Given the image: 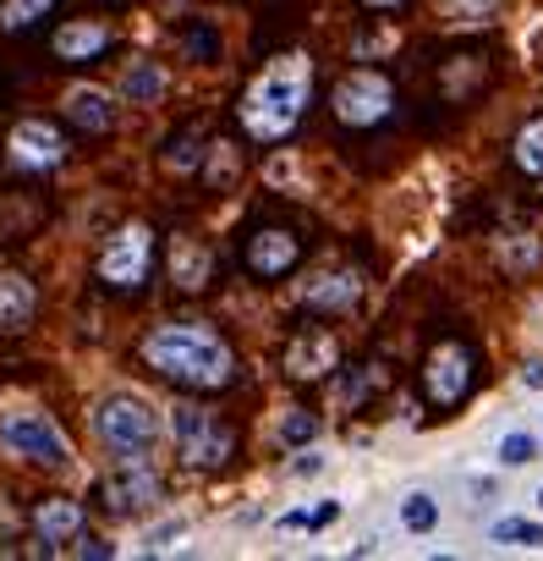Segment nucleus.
<instances>
[{"mask_svg": "<svg viewBox=\"0 0 543 561\" xmlns=\"http://www.w3.org/2000/svg\"><path fill=\"white\" fill-rule=\"evenodd\" d=\"M143 364L159 369L176 385H193V391H220L236 374L231 347L209 326H198V319H170V326L148 331L143 336Z\"/></svg>", "mask_w": 543, "mask_h": 561, "instance_id": "nucleus-1", "label": "nucleus"}, {"mask_svg": "<svg viewBox=\"0 0 543 561\" xmlns=\"http://www.w3.org/2000/svg\"><path fill=\"white\" fill-rule=\"evenodd\" d=\"M308 94H313V61L308 55H275L242 94V127L258 143H281L302 122Z\"/></svg>", "mask_w": 543, "mask_h": 561, "instance_id": "nucleus-2", "label": "nucleus"}, {"mask_svg": "<svg viewBox=\"0 0 543 561\" xmlns=\"http://www.w3.org/2000/svg\"><path fill=\"white\" fill-rule=\"evenodd\" d=\"M0 451L39 462V468H66L72 462L66 430L55 424V413H44L34 403H0Z\"/></svg>", "mask_w": 543, "mask_h": 561, "instance_id": "nucleus-3", "label": "nucleus"}, {"mask_svg": "<svg viewBox=\"0 0 543 561\" xmlns=\"http://www.w3.org/2000/svg\"><path fill=\"white\" fill-rule=\"evenodd\" d=\"M94 435L116 451V457H148L154 441L165 435V419L148 396L138 391H121V396H105L94 408Z\"/></svg>", "mask_w": 543, "mask_h": 561, "instance_id": "nucleus-4", "label": "nucleus"}, {"mask_svg": "<svg viewBox=\"0 0 543 561\" xmlns=\"http://www.w3.org/2000/svg\"><path fill=\"white\" fill-rule=\"evenodd\" d=\"M170 441H176V457L188 462V468H225L231 451H236V435L198 403H176L170 419H165Z\"/></svg>", "mask_w": 543, "mask_h": 561, "instance_id": "nucleus-5", "label": "nucleus"}, {"mask_svg": "<svg viewBox=\"0 0 543 561\" xmlns=\"http://www.w3.org/2000/svg\"><path fill=\"white\" fill-rule=\"evenodd\" d=\"M329 105H335V116L346 127H374V122H385L396 111V84L385 72H374V66H357V72H346L335 84Z\"/></svg>", "mask_w": 543, "mask_h": 561, "instance_id": "nucleus-6", "label": "nucleus"}, {"mask_svg": "<svg viewBox=\"0 0 543 561\" xmlns=\"http://www.w3.org/2000/svg\"><path fill=\"white\" fill-rule=\"evenodd\" d=\"M423 391L434 408H456L462 396L473 391V347L462 342H439L423 364Z\"/></svg>", "mask_w": 543, "mask_h": 561, "instance_id": "nucleus-7", "label": "nucleus"}, {"mask_svg": "<svg viewBox=\"0 0 543 561\" xmlns=\"http://www.w3.org/2000/svg\"><path fill=\"white\" fill-rule=\"evenodd\" d=\"M148 259H154L148 226H121L105 243V254H100V281L105 286H143L148 281Z\"/></svg>", "mask_w": 543, "mask_h": 561, "instance_id": "nucleus-8", "label": "nucleus"}, {"mask_svg": "<svg viewBox=\"0 0 543 561\" xmlns=\"http://www.w3.org/2000/svg\"><path fill=\"white\" fill-rule=\"evenodd\" d=\"M7 154H12V166H23V171H55L61 160H66V138H61L50 122L28 116V122H17V127H12Z\"/></svg>", "mask_w": 543, "mask_h": 561, "instance_id": "nucleus-9", "label": "nucleus"}, {"mask_svg": "<svg viewBox=\"0 0 543 561\" xmlns=\"http://www.w3.org/2000/svg\"><path fill=\"white\" fill-rule=\"evenodd\" d=\"M105 501H111L116 512H132V507L159 501V473L148 468V457H121V468L105 479Z\"/></svg>", "mask_w": 543, "mask_h": 561, "instance_id": "nucleus-10", "label": "nucleus"}, {"mask_svg": "<svg viewBox=\"0 0 543 561\" xmlns=\"http://www.w3.org/2000/svg\"><path fill=\"white\" fill-rule=\"evenodd\" d=\"M329 369H340V342L329 331H302L286 347V374L292 380H324Z\"/></svg>", "mask_w": 543, "mask_h": 561, "instance_id": "nucleus-11", "label": "nucleus"}, {"mask_svg": "<svg viewBox=\"0 0 543 561\" xmlns=\"http://www.w3.org/2000/svg\"><path fill=\"white\" fill-rule=\"evenodd\" d=\"M297 265V237H286V231H258L253 243H247V270L253 276H286Z\"/></svg>", "mask_w": 543, "mask_h": 561, "instance_id": "nucleus-12", "label": "nucleus"}, {"mask_svg": "<svg viewBox=\"0 0 543 561\" xmlns=\"http://www.w3.org/2000/svg\"><path fill=\"white\" fill-rule=\"evenodd\" d=\"M34 528H39L44 545H72V539L82 534V507H77L72 496H50V501H39Z\"/></svg>", "mask_w": 543, "mask_h": 561, "instance_id": "nucleus-13", "label": "nucleus"}, {"mask_svg": "<svg viewBox=\"0 0 543 561\" xmlns=\"http://www.w3.org/2000/svg\"><path fill=\"white\" fill-rule=\"evenodd\" d=\"M66 116H72L82 132H111L116 100H111L105 89H94V84H77V89H66Z\"/></svg>", "mask_w": 543, "mask_h": 561, "instance_id": "nucleus-14", "label": "nucleus"}, {"mask_svg": "<svg viewBox=\"0 0 543 561\" xmlns=\"http://www.w3.org/2000/svg\"><path fill=\"white\" fill-rule=\"evenodd\" d=\"M34 308H39L34 281L17 276V270H0V331H23L34 319Z\"/></svg>", "mask_w": 543, "mask_h": 561, "instance_id": "nucleus-15", "label": "nucleus"}, {"mask_svg": "<svg viewBox=\"0 0 543 561\" xmlns=\"http://www.w3.org/2000/svg\"><path fill=\"white\" fill-rule=\"evenodd\" d=\"M111 44V28L105 23H66V28H55V55L61 61H88V55H100Z\"/></svg>", "mask_w": 543, "mask_h": 561, "instance_id": "nucleus-16", "label": "nucleus"}, {"mask_svg": "<svg viewBox=\"0 0 543 561\" xmlns=\"http://www.w3.org/2000/svg\"><path fill=\"white\" fill-rule=\"evenodd\" d=\"M209 248L204 243H193V237H176L170 243V276H176V286H188V292H198L204 281H209Z\"/></svg>", "mask_w": 543, "mask_h": 561, "instance_id": "nucleus-17", "label": "nucleus"}, {"mask_svg": "<svg viewBox=\"0 0 543 561\" xmlns=\"http://www.w3.org/2000/svg\"><path fill=\"white\" fill-rule=\"evenodd\" d=\"M357 297H362V281H357L351 270H335V276H324V281H313V286L302 292L308 308H329V314H346Z\"/></svg>", "mask_w": 543, "mask_h": 561, "instance_id": "nucleus-18", "label": "nucleus"}, {"mask_svg": "<svg viewBox=\"0 0 543 561\" xmlns=\"http://www.w3.org/2000/svg\"><path fill=\"white\" fill-rule=\"evenodd\" d=\"M121 100L127 105H159L165 100V72L154 61H132L121 72Z\"/></svg>", "mask_w": 543, "mask_h": 561, "instance_id": "nucleus-19", "label": "nucleus"}, {"mask_svg": "<svg viewBox=\"0 0 543 561\" xmlns=\"http://www.w3.org/2000/svg\"><path fill=\"white\" fill-rule=\"evenodd\" d=\"M516 166L527 177H543V116H532L521 132H516Z\"/></svg>", "mask_w": 543, "mask_h": 561, "instance_id": "nucleus-20", "label": "nucleus"}, {"mask_svg": "<svg viewBox=\"0 0 543 561\" xmlns=\"http://www.w3.org/2000/svg\"><path fill=\"white\" fill-rule=\"evenodd\" d=\"M313 435H319V419H313V413H302V408H286V413H281V424H275V441H281V446H292V451H302Z\"/></svg>", "mask_w": 543, "mask_h": 561, "instance_id": "nucleus-21", "label": "nucleus"}, {"mask_svg": "<svg viewBox=\"0 0 543 561\" xmlns=\"http://www.w3.org/2000/svg\"><path fill=\"white\" fill-rule=\"evenodd\" d=\"M50 7H55V0H7V7H0V28H7V34H23V28H34Z\"/></svg>", "mask_w": 543, "mask_h": 561, "instance_id": "nucleus-22", "label": "nucleus"}, {"mask_svg": "<svg viewBox=\"0 0 543 561\" xmlns=\"http://www.w3.org/2000/svg\"><path fill=\"white\" fill-rule=\"evenodd\" d=\"M500 545H527V550H543V523H527V518H500L489 528Z\"/></svg>", "mask_w": 543, "mask_h": 561, "instance_id": "nucleus-23", "label": "nucleus"}, {"mask_svg": "<svg viewBox=\"0 0 543 561\" xmlns=\"http://www.w3.org/2000/svg\"><path fill=\"white\" fill-rule=\"evenodd\" d=\"M340 518V507L335 501H319V507H297V512H281L275 518V528H329Z\"/></svg>", "mask_w": 543, "mask_h": 561, "instance_id": "nucleus-24", "label": "nucleus"}, {"mask_svg": "<svg viewBox=\"0 0 543 561\" xmlns=\"http://www.w3.org/2000/svg\"><path fill=\"white\" fill-rule=\"evenodd\" d=\"M401 523H406L412 534H434V523H439V507H434V496H406V507H401Z\"/></svg>", "mask_w": 543, "mask_h": 561, "instance_id": "nucleus-25", "label": "nucleus"}, {"mask_svg": "<svg viewBox=\"0 0 543 561\" xmlns=\"http://www.w3.org/2000/svg\"><path fill=\"white\" fill-rule=\"evenodd\" d=\"M538 457V441L527 435V430H510L505 441H500V462L505 468H521V462H532Z\"/></svg>", "mask_w": 543, "mask_h": 561, "instance_id": "nucleus-26", "label": "nucleus"}, {"mask_svg": "<svg viewBox=\"0 0 543 561\" xmlns=\"http://www.w3.org/2000/svg\"><path fill=\"white\" fill-rule=\"evenodd\" d=\"M494 12H500V0H450L444 7L450 23H489Z\"/></svg>", "mask_w": 543, "mask_h": 561, "instance_id": "nucleus-27", "label": "nucleus"}, {"mask_svg": "<svg viewBox=\"0 0 543 561\" xmlns=\"http://www.w3.org/2000/svg\"><path fill=\"white\" fill-rule=\"evenodd\" d=\"M181 534H188V523H181V518H170V523H159V528L143 539V550H165V539H181Z\"/></svg>", "mask_w": 543, "mask_h": 561, "instance_id": "nucleus-28", "label": "nucleus"}, {"mask_svg": "<svg viewBox=\"0 0 543 561\" xmlns=\"http://www.w3.org/2000/svg\"><path fill=\"white\" fill-rule=\"evenodd\" d=\"M193 143H198L193 132L181 138V143H170V166H176V171H193Z\"/></svg>", "mask_w": 543, "mask_h": 561, "instance_id": "nucleus-29", "label": "nucleus"}, {"mask_svg": "<svg viewBox=\"0 0 543 561\" xmlns=\"http://www.w3.org/2000/svg\"><path fill=\"white\" fill-rule=\"evenodd\" d=\"M319 468H324V457H313V451H308L302 462H292V473H297V479H308V473H319Z\"/></svg>", "mask_w": 543, "mask_h": 561, "instance_id": "nucleus-30", "label": "nucleus"}, {"mask_svg": "<svg viewBox=\"0 0 543 561\" xmlns=\"http://www.w3.org/2000/svg\"><path fill=\"white\" fill-rule=\"evenodd\" d=\"M521 385H532V391H543V364H527V369H521Z\"/></svg>", "mask_w": 543, "mask_h": 561, "instance_id": "nucleus-31", "label": "nucleus"}, {"mask_svg": "<svg viewBox=\"0 0 543 561\" xmlns=\"http://www.w3.org/2000/svg\"><path fill=\"white\" fill-rule=\"evenodd\" d=\"M362 7H369V12H401L406 0H362Z\"/></svg>", "mask_w": 543, "mask_h": 561, "instance_id": "nucleus-32", "label": "nucleus"}, {"mask_svg": "<svg viewBox=\"0 0 543 561\" xmlns=\"http://www.w3.org/2000/svg\"><path fill=\"white\" fill-rule=\"evenodd\" d=\"M538 507H543V490H538Z\"/></svg>", "mask_w": 543, "mask_h": 561, "instance_id": "nucleus-33", "label": "nucleus"}]
</instances>
